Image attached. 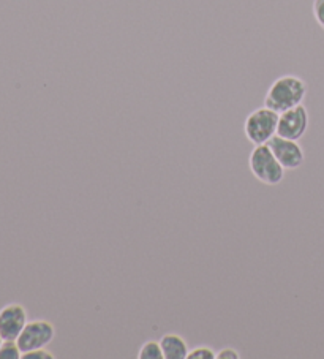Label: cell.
I'll list each match as a JSON object with an SVG mask.
<instances>
[{
  "label": "cell",
  "mask_w": 324,
  "mask_h": 359,
  "mask_svg": "<svg viewBox=\"0 0 324 359\" xmlns=\"http://www.w3.org/2000/svg\"><path fill=\"white\" fill-rule=\"evenodd\" d=\"M310 117L307 108L304 104H297V107L286 109L278 114L277 135L283 136V138L299 141L307 132Z\"/></svg>",
  "instance_id": "cell-5"
},
{
  "label": "cell",
  "mask_w": 324,
  "mask_h": 359,
  "mask_svg": "<svg viewBox=\"0 0 324 359\" xmlns=\"http://www.w3.org/2000/svg\"><path fill=\"white\" fill-rule=\"evenodd\" d=\"M187 359H217V353L210 348V346L199 345L189 351Z\"/></svg>",
  "instance_id": "cell-11"
},
{
  "label": "cell",
  "mask_w": 324,
  "mask_h": 359,
  "mask_svg": "<svg viewBox=\"0 0 324 359\" xmlns=\"http://www.w3.org/2000/svg\"><path fill=\"white\" fill-rule=\"evenodd\" d=\"M305 95H307V83L296 75H283L277 78L267 89L264 97V107L271 108L277 113H283L302 104Z\"/></svg>",
  "instance_id": "cell-1"
},
{
  "label": "cell",
  "mask_w": 324,
  "mask_h": 359,
  "mask_svg": "<svg viewBox=\"0 0 324 359\" xmlns=\"http://www.w3.org/2000/svg\"><path fill=\"white\" fill-rule=\"evenodd\" d=\"M241 353L231 348V346H227V348H222L219 353H217V359H239Z\"/></svg>",
  "instance_id": "cell-14"
},
{
  "label": "cell",
  "mask_w": 324,
  "mask_h": 359,
  "mask_svg": "<svg viewBox=\"0 0 324 359\" xmlns=\"http://www.w3.org/2000/svg\"><path fill=\"white\" fill-rule=\"evenodd\" d=\"M22 350L18 345V340H4L0 345V359H21Z\"/></svg>",
  "instance_id": "cell-10"
},
{
  "label": "cell",
  "mask_w": 324,
  "mask_h": 359,
  "mask_svg": "<svg viewBox=\"0 0 324 359\" xmlns=\"http://www.w3.org/2000/svg\"><path fill=\"white\" fill-rule=\"evenodd\" d=\"M248 168L261 184L269 185V187L282 182L286 171L267 144H258L253 147L250 156H248Z\"/></svg>",
  "instance_id": "cell-2"
},
{
  "label": "cell",
  "mask_w": 324,
  "mask_h": 359,
  "mask_svg": "<svg viewBox=\"0 0 324 359\" xmlns=\"http://www.w3.org/2000/svg\"><path fill=\"white\" fill-rule=\"evenodd\" d=\"M27 311L20 302H11L0 309V336L4 340H18L27 325Z\"/></svg>",
  "instance_id": "cell-7"
},
{
  "label": "cell",
  "mask_w": 324,
  "mask_h": 359,
  "mask_svg": "<svg viewBox=\"0 0 324 359\" xmlns=\"http://www.w3.org/2000/svg\"><path fill=\"white\" fill-rule=\"evenodd\" d=\"M267 146L271 147L272 154L285 170H297L305 162V154L302 146L299 144V141L276 135L267 142Z\"/></svg>",
  "instance_id": "cell-6"
},
{
  "label": "cell",
  "mask_w": 324,
  "mask_h": 359,
  "mask_svg": "<svg viewBox=\"0 0 324 359\" xmlns=\"http://www.w3.org/2000/svg\"><path fill=\"white\" fill-rule=\"evenodd\" d=\"M2 342H4V337H2V336H0V345H2Z\"/></svg>",
  "instance_id": "cell-15"
},
{
  "label": "cell",
  "mask_w": 324,
  "mask_h": 359,
  "mask_svg": "<svg viewBox=\"0 0 324 359\" xmlns=\"http://www.w3.org/2000/svg\"><path fill=\"white\" fill-rule=\"evenodd\" d=\"M313 16L316 22L324 29V0H315L313 2Z\"/></svg>",
  "instance_id": "cell-13"
},
{
  "label": "cell",
  "mask_w": 324,
  "mask_h": 359,
  "mask_svg": "<svg viewBox=\"0 0 324 359\" xmlns=\"http://www.w3.org/2000/svg\"><path fill=\"white\" fill-rule=\"evenodd\" d=\"M278 113L267 107L252 111L244 122V133L252 144H267L277 135Z\"/></svg>",
  "instance_id": "cell-3"
},
{
  "label": "cell",
  "mask_w": 324,
  "mask_h": 359,
  "mask_svg": "<svg viewBox=\"0 0 324 359\" xmlns=\"http://www.w3.org/2000/svg\"><path fill=\"white\" fill-rule=\"evenodd\" d=\"M140 359H165L163 358V350H161L160 340H147V342L142 344L138 353Z\"/></svg>",
  "instance_id": "cell-9"
},
{
  "label": "cell",
  "mask_w": 324,
  "mask_h": 359,
  "mask_svg": "<svg viewBox=\"0 0 324 359\" xmlns=\"http://www.w3.org/2000/svg\"><path fill=\"white\" fill-rule=\"evenodd\" d=\"M55 337V327L48 320H32L27 321L21 336L18 337V345L22 353L32 351L36 348H46Z\"/></svg>",
  "instance_id": "cell-4"
},
{
  "label": "cell",
  "mask_w": 324,
  "mask_h": 359,
  "mask_svg": "<svg viewBox=\"0 0 324 359\" xmlns=\"http://www.w3.org/2000/svg\"><path fill=\"white\" fill-rule=\"evenodd\" d=\"M160 345L161 350H163L165 359H187V356H189V345H187L185 339L176 332L165 334L160 339Z\"/></svg>",
  "instance_id": "cell-8"
},
{
  "label": "cell",
  "mask_w": 324,
  "mask_h": 359,
  "mask_svg": "<svg viewBox=\"0 0 324 359\" xmlns=\"http://www.w3.org/2000/svg\"><path fill=\"white\" fill-rule=\"evenodd\" d=\"M21 359H54V355L46 348H36L32 351L22 353Z\"/></svg>",
  "instance_id": "cell-12"
}]
</instances>
